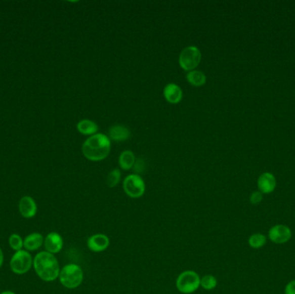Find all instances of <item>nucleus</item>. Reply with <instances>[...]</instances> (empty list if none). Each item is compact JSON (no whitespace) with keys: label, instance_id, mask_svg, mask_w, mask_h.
<instances>
[{"label":"nucleus","instance_id":"obj_15","mask_svg":"<svg viewBox=\"0 0 295 294\" xmlns=\"http://www.w3.org/2000/svg\"><path fill=\"white\" fill-rule=\"evenodd\" d=\"M109 138L114 142H124L131 137V131L126 126L116 124L109 129Z\"/></svg>","mask_w":295,"mask_h":294},{"label":"nucleus","instance_id":"obj_1","mask_svg":"<svg viewBox=\"0 0 295 294\" xmlns=\"http://www.w3.org/2000/svg\"><path fill=\"white\" fill-rule=\"evenodd\" d=\"M33 268L39 279L45 282H53L57 280L61 272L56 256L45 250L38 252L34 257Z\"/></svg>","mask_w":295,"mask_h":294},{"label":"nucleus","instance_id":"obj_23","mask_svg":"<svg viewBox=\"0 0 295 294\" xmlns=\"http://www.w3.org/2000/svg\"><path fill=\"white\" fill-rule=\"evenodd\" d=\"M263 194L259 191H256L251 193V195L249 197V201L252 204L257 205V204H260L261 202L263 201Z\"/></svg>","mask_w":295,"mask_h":294},{"label":"nucleus","instance_id":"obj_25","mask_svg":"<svg viewBox=\"0 0 295 294\" xmlns=\"http://www.w3.org/2000/svg\"><path fill=\"white\" fill-rule=\"evenodd\" d=\"M285 294H295V280H291L286 284Z\"/></svg>","mask_w":295,"mask_h":294},{"label":"nucleus","instance_id":"obj_21","mask_svg":"<svg viewBox=\"0 0 295 294\" xmlns=\"http://www.w3.org/2000/svg\"><path fill=\"white\" fill-rule=\"evenodd\" d=\"M218 285V280H217L216 277L210 274H206L205 276L200 278V286L205 290H213V289L216 287Z\"/></svg>","mask_w":295,"mask_h":294},{"label":"nucleus","instance_id":"obj_26","mask_svg":"<svg viewBox=\"0 0 295 294\" xmlns=\"http://www.w3.org/2000/svg\"><path fill=\"white\" fill-rule=\"evenodd\" d=\"M4 262H5V255H4L3 249L0 247V268H2Z\"/></svg>","mask_w":295,"mask_h":294},{"label":"nucleus","instance_id":"obj_7","mask_svg":"<svg viewBox=\"0 0 295 294\" xmlns=\"http://www.w3.org/2000/svg\"><path fill=\"white\" fill-rule=\"evenodd\" d=\"M123 187L130 198H141L145 192V183L143 178L137 174L128 175L123 181Z\"/></svg>","mask_w":295,"mask_h":294},{"label":"nucleus","instance_id":"obj_17","mask_svg":"<svg viewBox=\"0 0 295 294\" xmlns=\"http://www.w3.org/2000/svg\"><path fill=\"white\" fill-rule=\"evenodd\" d=\"M136 157L132 150H124L120 154L118 158V164L123 170H130L134 166Z\"/></svg>","mask_w":295,"mask_h":294},{"label":"nucleus","instance_id":"obj_2","mask_svg":"<svg viewBox=\"0 0 295 294\" xmlns=\"http://www.w3.org/2000/svg\"><path fill=\"white\" fill-rule=\"evenodd\" d=\"M111 151V140L107 136L97 133L91 136L82 145V153L88 160L100 161L108 156Z\"/></svg>","mask_w":295,"mask_h":294},{"label":"nucleus","instance_id":"obj_12","mask_svg":"<svg viewBox=\"0 0 295 294\" xmlns=\"http://www.w3.org/2000/svg\"><path fill=\"white\" fill-rule=\"evenodd\" d=\"M110 245L108 236L105 234H95L90 236L88 240V246L93 252L100 253L105 251Z\"/></svg>","mask_w":295,"mask_h":294},{"label":"nucleus","instance_id":"obj_3","mask_svg":"<svg viewBox=\"0 0 295 294\" xmlns=\"http://www.w3.org/2000/svg\"><path fill=\"white\" fill-rule=\"evenodd\" d=\"M58 279L60 283L66 288L75 289L83 282L84 273L79 265L69 263L61 268Z\"/></svg>","mask_w":295,"mask_h":294},{"label":"nucleus","instance_id":"obj_16","mask_svg":"<svg viewBox=\"0 0 295 294\" xmlns=\"http://www.w3.org/2000/svg\"><path fill=\"white\" fill-rule=\"evenodd\" d=\"M77 130L79 133L86 136H94L99 131V126L92 120L83 119L77 123Z\"/></svg>","mask_w":295,"mask_h":294},{"label":"nucleus","instance_id":"obj_22","mask_svg":"<svg viewBox=\"0 0 295 294\" xmlns=\"http://www.w3.org/2000/svg\"><path fill=\"white\" fill-rule=\"evenodd\" d=\"M121 180V173L118 169H113L109 173L108 176L106 178V185L109 187H115L117 184L119 183Z\"/></svg>","mask_w":295,"mask_h":294},{"label":"nucleus","instance_id":"obj_18","mask_svg":"<svg viewBox=\"0 0 295 294\" xmlns=\"http://www.w3.org/2000/svg\"><path fill=\"white\" fill-rule=\"evenodd\" d=\"M187 80L193 87H201L205 84L206 76L201 71L193 70L187 73Z\"/></svg>","mask_w":295,"mask_h":294},{"label":"nucleus","instance_id":"obj_19","mask_svg":"<svg viewBox=\"0 0 295 294\" xmlns=\"http://www.w3.org/2000/svg\"><path fill=\"white\" fill-rule=\"evenodd\" d=\"M267 236L262 233H255L248 237V245L255 249H258L265 246L267 243Z\"/></svg>","mask_w":295,"mask_h":294},{"label":"nucleus","instance_id":"obj_11","mask_svg":"<svg viewBox=\"0 0 295 294\" xmlns=\"http://www.w3.org/2000/svg\"><path fill=\"white\" fill-rule=\"evenodd\" d=\"M257 187L263 194H269L274 192L276 187V179L271 173H263L258 178Z\"/></svg>","mask_w":295,"mask_h":294},{"label":"nucleus","instance_id":"obj_4","mask_svg":"<svg viewBox=\"0 0 295 294\" xmlns=\"http://www.w3.org/2000/svg\"><path fill=\"white\" fill-rule=\"evenodd\" d=\"M33 260L34 257L29 251L25 249L17 251L11 257L10 268L13 274L24 275L33 268Z\"/></svg>","mask_w":295,"mask_h":294},{"label":"nucleus","instance_id":"obj_24","mask_svg":"<svg viewBox=\"0 0 295 294\" xmlns=\"http://www.w3.org/2000/svg\"><path fill=\"white\" fill-rule=\"evenodd\" d=\"M132 169H133L135 172L137 173V175L143 173V171H144V169H145V163H144V160H141V159L136 160V161H135L134 166H133Z\"/></svg>","mask_w":295,"mask_h":294},{"label":"nucleus","instance_id":"obj_13","mask_svg":"<svg viewBox=\"0 0 295 294\" xmlns=\"http://www.w3.org/2000/svg\"><path fill=\"white\" fill-rule=\"evenodd\" d=\"M44 236L39 232H32L24 238V249L29 252L37 251L44 246Z\"/></svg>","mask_w":295,"mask_h":294},{"label":"nucleus","instance_id":"obj_27","mask_svg":"<svg viewBox=\"0 0 295 294\" xmlns=\"http://www.w3.org/2000/svg\"><path fill=\"white\" fill-rule=\"evenodd\" d=\"M0 294H17L13 291H11V290H6V291H1Z\"/></svg>","mask_w":295,"mask_h":294},{"label":"nucleus","instance_id":"obj_8","mask_svg":"<svg viewBox=\"0 0 295 294\" xmlns=\"http://www.w3.org/2000/svg\"><path fill=\"white\" fill-rule=\"evenodd\" d=\"M268 237L275 244H284L289 242L292 237V231L285 224H275L269 229Z\"/></svg>","mask_w":295,"mask_h":294},{"label":"nucleus","instance_id":"obj_6","mask_svg":"<svg viewBox=\"0 0 295 294\" xmlns=\"http://www.w3.org/2000/svg\"><path fill=\"white\" fill-rule=\"evenodd\" d=\"M200 50L195 46H189L182 50L179 57V64L187 72L194 70L201 61Z\"/></svg>","mask_w":295,"mask_h":294},{"label":"nucleus","instance_id":"obj_10","mask_svg":"<svg viewBox=\"0 0 295 294\" xmlns=\"http://www.w3.org/2000/svg\"><path fill=\"white\" fill-rule=\"evenodd\" d=\"M18 211L24 219H33L37 213V204L32 197L24 196L18 203Z\"/></svg>","mask_w":295,"mask_h":294},{"label":"nucleus","instance_id":"obj_9","mask_svg":"<svg viewBox=\"0 0 295 294\" xmlns=\"http://www.w3.org/2000/svg\"><path fill=\"white\" fill-rule=\"evenodd\" d=\"M64 245L62 236L56 231H51L44 237V247L45 251L56 255L62 251Z\"/></svg>","mask_w":295,"mask_h":294},{"label":"nucleus","instance_id":"obj_14","mask_svg":"<svg viewBox=\"0 0 295 294\" xmlns=\"http://www.w3.org/2000/svg\"><path fill=\"white\" fill-rule=\"evenodd\" d=\"M163 95L170 104H178L183 98V92L178 85L170 83L164 88Z\"/></svg>","mask_w":295,"mask_h":294},{"label":"nucleus","instance_id":"obj_5","mask_svg":"<svg viewBox=\"0 0 295 294\" xmlns=\"http://www.w3.org/2000/svg\"><path fill=\"white\" fill-rule=\"evenodd\" d=\"M200 286V277L196 272L187 270L182 272L176 280V287L181 293L190 294Z\"/></svg>","mask_w":295,"mask_h":294},{"label":"nucleus","instance_id":"obj_20","mask_svg":"<svg viewBox=\"0 0 295 294\" xmlns=\"http://www.w3.org/2000/svg\"><path fill=\"white\" fill-rule=\"evenodd\" d=\"M8 243L14 252L24 249V238L18 233H13L8 238Z\"/></svg>","mask_w":295,"mask_h":294}]
</instances>
